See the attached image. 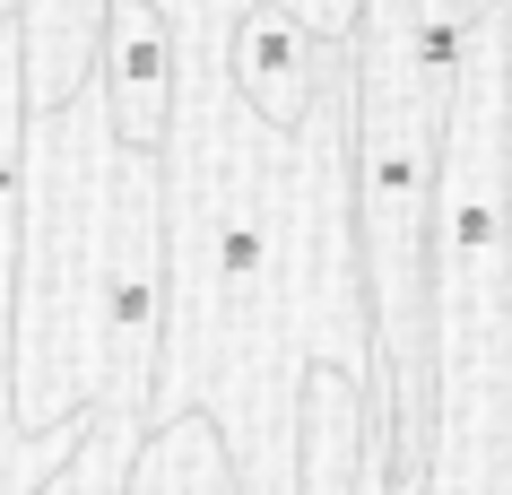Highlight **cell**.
Listing matches in <instances>:
<instances>
[{
    "label": "cell",
    "instance_id": "cell-5",
    "mask_svg": "<svg viewBox=\"0 0 512 495\" xmlns=\"http://www.w3.org/2000/svg\"><path fill=\"white\" fill-rule=\"evenodd\" d=\"M122 495H235L226 487V443H217V426H165L157 452L131 461V487Z\"/></svg>",
    "mask_w": 512,
    "mask_h": 495
},
{
    "label": "cell",
    "instance_id": "cell-1",
    "mask_svg": "<svg viewBox=\"0 0 512 495\" xmlns=\"http://www.w3.org/2000/svg\"><path fill=\"white\" fill-rule=\"evenodd\" d=\"M122 139L96 79L53 113H27L18 139V426L53 435L96 409L105 383V244Z\"/></svg>",
    "mask_w": 512,
    "mask_h": 495
},
{
    "label": "cell",
    "instance_id": "cell-2",
    "mask_svg": "<svg viewBox=\"0 0 512 495\" xmlns=\"http://www.w3.org/2000/svg\"><path fill=\"white\" fill-rule=\"evenodd\" d=\"M339 70H348V44L304 35L278 0H252V9L235 18V35H226V79H235L243 113L270 122V131H296L304 105H313Z\"/></svg>",
    "mask_w": 512,
    "mask_h": 495
},
{
    "label": "cell",
    "instance_id": "cell-4",
    "mask_svg": "<svg viewBox=\"0 0 512 495\" xmlns=\"http://www.w3.org/2000/svg\"><path fill=\"white\" fill-rule=\"evenodd\" d=\"M9 18H18V87H27V113L70 105L96 79L105 0H9Z\"/></svg>",
    "mask_w": 512,
    "mask_h": 495
},
{
    "label": "cell",
    "instance_id": "cell-3",
    "mask_svg": "<svg viewBox=\"0 0 512 495\" xmlns=\"http://www.w3.org/2000/svg\"><path fill=\"white\" fill-rule=\"evenodd\" d=\"M96 96H105V122L122 148H165V122H174V18L157 0H105Z\"/></svg>",
    "mask_w": 512,
    "mask_h": 495
}]
</instances>
